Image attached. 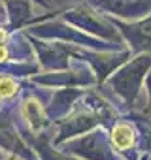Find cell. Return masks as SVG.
Returning a JSON list of instances; mask_svg holds the SVG:
<instances>
[{
	"instance_id": "cell-1",
	"label": "cell",
	"mask_w": 151,
	"mask_h": 160,
	"mask_svg": "<svg viewBox=\"0 0 151 160\" xmlns=\"http://www.w3.org/2000/svg\"><path fill=\"white\" fill-rule=\"evenodd\" d=\"M21 113H23V117L27 119L29 126L34 128V130H38V128H42V126L45 124V111H44L42 104H40L38 100H34V98H30V100H27V102L23 104Z\"/></svg>"
},
{
	"instance_id": "cell-2",
	"label": "cell",
	"mask_w": 151,
	"mask_h": 160,
	"mask_svg": "<svg viewBox=\"0 0 151 160\" xmlns=\"http://www.w3.org/2000/svg\"><path fill=\"white\" fill-rule=\"evenodd\" d=\"M112 141L117 149H128L134 143V130L128 124H117L112 130Z\"/></svg>"
},
{
	"instance_id": "cell-3",
	"label": "cell",
	"mask_w": 151,
	"mask_h": 160,
	"mask_svg": "<svg viewBox=\"0 0 151 160\" xmlns=\"http://www.w3.org/2000/svg\"><path fill=\"white\" fill-rule=\"evenodd\" d=\"M17 92V83L12 77H0V98H12Z\"/></svg>"
},
{
	"instance_id": "cell-4",
	"label": "cell",
	"mask_w": 151,
	"mask_h": 160,
	"mask_svg": "<svg viewBox=\"0 0 151 160\" xmlns=\"http://www.w3.org/2000/svg\"><path fill=\"white\" fill-rule=\"evenodd\" d=\"M8 57H10V51L4 47V45H0V62H4V60H8Z\"/></svg>"
},
{
	"instance_id": "cell-5",
	"label": "cell",
	"mask_w": 151,
	"mask_h": 160,
	"mask_svg": "<svg viewBox=\"0 0 151 160\" xmlns=\"http://www.w3.org/2000/svg\"><path fill=\"white\" fill-rule=\"evenodd\" d=\"M6 38H8V32H6L4 28H0V45L6 42Z\"/></svg>"
},
{
	"instance_id": "cell-6",
	"label": "cell",
	"mask_w": 151,
	"mask_h": 160,
	"mask_svg": "<svg viewBox=\"0 0 151 160\" xmlns=\"http://www.w3.org/2000/svg\"><path fill=\"white\" fill-rule=\"evenodd\" d=\"M0 104H2V98H0Z\"/></svg>"
}]
</instances>
